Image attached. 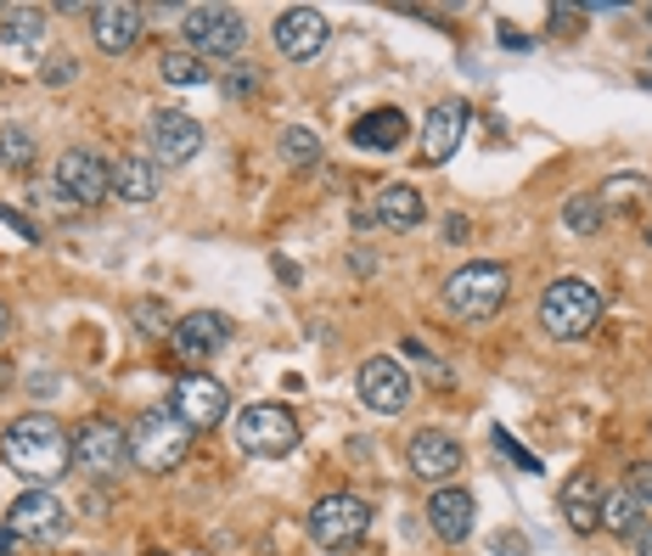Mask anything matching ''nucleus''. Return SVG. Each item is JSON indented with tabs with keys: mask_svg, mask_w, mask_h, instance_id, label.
Returning <instances> with one entry per match:
<instances>
[{
	"mask_svg": "<svg viewBox=\"0 0 652 556\" xmlns=\"http://www.w3.org/2000/svg\"><path fill=\"white\" fill-rule=\"evenodd\" d=\"M0 455H7V467L18 478H29L34 489H45V484H57L74 467V439L57 428V416L29 410V416H18V422L0 433Z\"/></svg>",
	"mask_w": 652,
	"mask_h": 556,
	"instance_id": "obj_1",
	"label": "nucleus"
},
{
	"mask_svg": "<svg viewBox=\"0 0 652 556\" xmlns=\"http://www.w3.org/2000/svg\"><path fill=\"white\" fill-rule=\"evenodd\" d=\"M40 45H45V12H34V7L0 12V52H12V57H40Z\"/></svg>",
	"mask_w": 652,
	"mask_h": 556,
	"instance_id": "obj_23",
	"label": "nucleus"
},
{
	"mask_svg": "<svg viewBox=\"0 0 652 556\" xmlns=\"http://www.w3.org/2000/svg\"><path fill=\"white\" fill-rule=\"evenodd\" d=\"M405 455H411V473L423 478V484H439V489H445V484L461 473V444H456L450 433H439V428L416 433Z\"/></svg>",
	"mask_w": 652,
	"mask_h": 556,
	"instance_id": "obj_17",
	"label": "nucleus"
},
{
	"mask_svg": "<svg viewBox=\"0 0 652 556\" xmlns=\"http://www.w3.org/2000/svg\"><path fill=\"white\" fill-rule=\"evenodd\" d=\"M192 428L180 422V416L169 410V405H158V410H147L142 422L130 428V461L135 467H147V473H175L186 455H192Z\"/></svg>",
	"mask_w": 652,
	"mask_h": 556,
	"instance_id": "obj_3",
	"label": "nucleus"
},
{
	"mask_svg": "<svg viewBox=\"0 0 652 556\" xmlns=\"http://www.w3.org/2000/svg\"><path fill=\"white\" fill-rule=\"evenodd\" d=\"M90 34H97V45L108 57H124L135 39H142V12L124 7V0H108V7L90 12Z\"/></svg>",
	"mask_w": 652,
	"mask_h": 556,
	"instance_id": "obj_20",
	"label": "nucleus"
},
{
	"mask_svg": "<svg viewBox=\"0 0 652 556\" xmlns=\"http://www.w3.org/2000/svg\"><path fill=\"white\" fill-rule=\"evenodd\" d=\"M574 18H585V7H551V23L557 29H574Z\"/></svg>",
	"mask_w": 652,
	"mask_h": 556,
	"instance_id": "obj_38",
	"label": "nucleus"
},
{
	"mask_svg": "<svg viewBox=\"0 0 652 556\" xmlns=\"http://www.w3.org/2000/svg\"><path fill=\"white\" fill-rule=\"evenodd\" d=\"M74 73H79V63H74V57H45L40 84H45V90H63V84H74Z\"/></svg>",
	"mask_w": 652,
	"mask_h": 556,
	"instance_id": "obj_31",
	"label": "nucleus"
},
{
	"mask_svg": "<svg viewBox=\"0 0 652 556\" xmlns=\"http://www.w3.org/2000/svg\"><path fill=\"white\" fill-rule=\"evenodd\" d=\"M57 185H63V192H68L79 208H97V203L113 192V169L102 163V152L74 147V152L57 158Z\"/></svg>",
	"mask_w": 652,
	"mask_h": 556,
	"instance_id": "obj_13",
	"label": "nucleus"
},
{
	"mask_svg": "<svg viewBox=\"0 0 652 556\" xmlns=\"http://www.w3.org/2000/svg\"><path fill=\"white\" fill-rule=\"evenodd\" d=\"M113 192H119L124 203H153V197H158V163H153V158H124V163L113 169Z\"/></svg>",
	"mask_w": 652,
	"mask_h": 556,
	"instance_id": "obj_24",
	"label": "nucleus"
},
{
	"mask_svg": "<svg viewBox=\"0 0 652 556\" xmlns=\"http://www.w3.org/2000/svg\"><path fill=\"white\" fill-rule=\"evenodd\" d=\"M7 529L18 540H40V545H52L68 534V506L52 495V489H23L12 500V512H7Z\"/></svg>",
	"mask_w": 652,
	"mask_h": 556,
	"instance_id": "obj_10",
	"label": "nucleus"
},
{
	"mask_svg": "<svg viewBox=\"0 0 652 556\" xmlns=\"http://www.w3.org/2000/svg\"><path fill=\"white\" fill-rule=\"evenodd\" d=\"M360 405L366 410H378V416H394L411 405V377H405V365L389 360V354H371L360 365Z\"/></svg>",
	"mask_w": 652,
	"mask_h": 556,
	"instance_id": "obj_14",
	"label": "nucleus"
},
{
	"mask_svg": "<svg viewBox=\"0 0 652 556\" xmlns=\"http://www.w3.org/2000/svg\"><path fill=\"white\" fill-rule=\"evenodd\" d=\"M641 512H647V506H641L630 489H608V495H602V518H596V529H608V534L630 540V534H641Z\"/></svg>",
	"mask_w": 652,
	"mask_h": 556,
	"instance_id": "obj_25",
	"label": "nucleus"
},
{
	"mask_svg": "<svg viewBox=\"0 0 652 556\" xmlns=\"http://www.w3.org/2000/svg\"><path fill=\"white\" fill-rule=\"evenodd\" d=\"M270 39H276V52H282L288 63H310V57L326 52L333 23H326V12H315V7H288L270 23Z\"/></svg>",
	"mask_w": 652,
	"mask_h": 556,
	"instance_id": "obj_11",
	"label": "nucleus"
},
{
	"mask_svg": "<svg viewBox=\"0 0 652 556\" xmlns=\"http://www.w3.org/2000/svg\"><path fill=\"white\" fill-rule=\"evenodd\" d=\"M203 152V124L180 107H164L153 118V163H192Z\"/></svg>",
	"mask_w": 652,
	"mask_h": 556,
	"instance_id": "obj_16",
	"label": "nucleus"
},
{
	"mask_svg": "<svg viewBox=\"0 0 652 556\" xmlns=\"http://www.w3.org/2000/svg\"><path fill=\"white\" fill-rule=\"evenodd\" d=\"M563 225H569V230H580V237H596V230L608 225V208H602V197H596V192H574V197L563 203Z\"/></svg>",
	"mask_w": 652,
	"mask_h": 556,
	"instance_id": "obj_26",
	"label": "nucleus"
},
{
	"mask_svg": "<svg viewBox=\"0 0 652 556\" xmlns=\"http://www.w3.org/2000/svg\"><path fill=\"white\" fill-rule=\"evenodd\" d=\"M130 320H135V332H147V338L175 332V320H169V309H164L158 298H135V304H130Z\"/></svg>",
	"mask_w": 652,
	"mask_h": 556,
	"instance_id": "obj_30",
	"label": "nucleus"
},
{
	"mask_svg": "<svg viewBox=\"0 0 652 556\" xmlns=\"http://www.w3.org/2000/svg\"><path fill=\"white\" fill-rule=\"evenodd\" d=\"M57 388H63V377H52V371H40V377L29 383V394H34V399H52Z\"/></svg>",
	"mask_w": 652,
	"mask_h": 556,
	"instance_id": "obj_36",
	"label": "nucleus"
},
{
	"mask_svg": "<svg viewBox=\"0 0 652 556\" xmlns=\"http://www.w3.org/2000/svg\"><path fill=\"white\" fill-rule=\"evenodd\" d=\"M524 534H495V556H524Z\"/></svg>",
	"mask_w": 652,
	"mask_h": 556,
	"instance_id": "obj_37",
	"label": "nucleus"
},
{
	"mask_svg": "<svg viewBox=\"0 0 652 556\" xmlns=\"http://www.w3.org/2000/svg\"><path fill=\"white\" fill-rule=\"evenodd\" d=\"M602 495H608V489L596 484V473H569V484H563V518H569L574 534H591V529H596Z\"/></svg>",
	"mask_w": 652,
	"mask_h": 556,
	"instance_id": "obj_22",
	"label": "nucleus"
},
{
	"mask_svg": "<svg viewBox=\"0 0 652 556\" xmlns=\"http://www.w3.org/2000/svg\"><path fill=\"white\" fill-rule=\"evenodd\" d=\"M0 219H7V225L18 230V237H23V242H40V230H34V225H29V219H23V214L12 208V203H0Z\"/></svg>",
	"mask_w": 652,
	"mask_h": 556,
	"instance_id": "obj_35",
	"label": "nucleus"
},
{
	"mask_svg": "<svg viewBox=\"0 0 652 556\" xmlns=\"http://www.w3.org/2000/svg\"><path fill=\"white\" fill-rule=\"evenodd\" d=\"M180 39L192 57H237L248 45V23L231 7H186L180 12Z\"/></svg>",
	"mask_w": 652,
	"mask_h": 556,
	"instance_id": "obj_6",
	"label": "nucleus"
},
{
	"mask_svg": "<svg viewBox=\"0 0 652 556\" xmlns=\"http://www.w3.org/2000/svg\"><path fill=\"white\" fill-rule=\"evenodd\" d=\"M169 410H175L192 433H203V428H214L220 416L231 410V394H225L220 377H209V371H186V377L169 388Z\"/></svg>",
	"mask_w": 652,
	"mask_h": 556,
	"instance_id": "obj_9",
	"label": "nucleus"
},
{
	"mask_svg": "<svg viewBox=\"0 0 652 556\" xmlns=\"http://www.w3.org/2000/svg\"><path fill=\"white\" fill-rule=\"evenodd\" d=\"M371 214H378V225H389V230H416V225L428 219V203H423V192H416V185L394 180V185H383V192H378Z\"/></svg>",
	"mask_w": 652,
	"mask_h": 556,
	"instance_id": "obj_21",
	"label": "nucleus"
},
{
	"mask_svg": "<svg viewBox=\"0 0 652 556\" xmlns=\"http://www.w3.org/2000/svg\"><path fill=\"white\" fill-rule=\"evenodd\" d=\"M220 84H225V97H254V90H259V73H254V63H237Z\"/></svg>",
	"mask_w": 652,
	"mask_h": 556,
	"instance_id": "obj_32",
	"label": "nucleus"
},
{
	"mask_svg": "<svg viewBox=\"0 0 652 556\" xmlns=\"http://www.w3.org/2000/svg\"><path fill=\"white\" fill-rule=\"evenodd\" d=\"M445 237H450V242H468V219L450 214V219H445Z\"/></svg>",
	"mask_w": 652,
	"mask_h": 556,
	"instance_id": "obj_39",
	"label": "nucleus"
},
{
	"mask_svg": "<svg viewBox=\"0 0 652 556\" xmlns=\"http://www.w3.org/2000/svg\"><path fill=\"white\" fill-rule=\"evenodd\" d=\"M636 556H652V523H647V529L636 534Z\"/></svg>",
	"mask_w": 652,
	"mask_h": 556,
	"instance_id": "obj_40",
	"label": "nucleus"
},
{
	"mask_svg": "<svg viewBox=\"0 0 652 556\" xmlns=\"http://www.w3.org/2000/svg\"><path fill=\"white\" fill-rule=\"evenodd\" d=\"M468 124H473V107L468 102H439L434 113H428V124H423V163H450L456 152H461V141H468Z\"/></svg>",
	"mask_w": 652,
	"mask_h": 556,
	"instance_id": "obj_15",
	"label": "nucleus"
},
{
	"mask_svg": "<svg viewBox=\"0 0 652 556\" xmlns=\"http://www.w3.org/2000/svg\"><path fill=\"white\" fill-rule=\"evenodd\" d=\"M473 518H479V500L468 495V489H434V500H428V523H434V534L445 540V545H461L473 534Z\"/></svg>",
	"mask_w": 652,
	"mask_h": 556,
	"instance_id": "obj_18",
	"label": "nucleus"
},
{
	"mask_svg": "<svg viewBox=\"0 0 652 556\" xmlns=\"http://www.w3.org/2000/svg\"><path fill=\"white\" fill-rule=\"evenodd\" d=\"M282 158H288V169H315L321 163V135L315 129H282Z\"/></svg>",
	"mask_w": 652,
	"mask_h": 556,
	"instance_id": "obj_27",
	"label": "nucleus"
},
{
	"mask_svg": "<svg viewBox=\"0 0 652 556\" xmlns=\"http://www.w3.org/2000/svg\"><path fill=\"white\" fill-rule=\"evenodd\" d=\"M12 540H18V534H12L7 523H0V556H7V551H12Z\"/></svg>",
	"mask_w": 652,
	"mask_h": 556,
	"instance_id": "obj_41",
	"label": "nucleus"
},
{
	"mask_svg": "<svg viewBox=\"0 0 652 556\" xmlns=\"http://www.w3.org/2000/svg\"><path fill=\"white\" fill-rule=\"evenodd\" d=\"M647 248H652V219H647Z\"/></svg>",
	"mask_w": 652,
	"mask_h": 556,
	"instance_id": "obj_44",
	"label": "nucleus"
},
{
	"mask_svg": "<svg viewBox=\"0 0 652 556\" xmlns=\"http://www.w3.org/2000/svg\"><path fill=\"white\" fill-rule=\"evenodd\" d=\"M0 163H7V169H29V163H34V135H29L23 124L0 129Z\"/></svg>",
	"mask_w": 652,
	"mask_h": 556,
	"instance_id": "obj_29",
	"label": "nucleus"
},
{
	"mask_svg": "<svg viewBox=\"0 0 652 556\" xmlns=\"http://www.w3.org/2000/svg\"><path fill=\"white\" fill-rule=\"evenodd\" d=\"M158 73H164V84H209V68L192 52H164L158 57Z\"/></svg>",
	"mask_w": 652,
	"mask_h": 556,
	"instance_id": "obj_28",
	"label": "nucleus"
},
{
	"mask_svg": "<svg viewBox=\"0 0 652 556\" xmlns=\"http://www.w3.org/2000/svg\"><path fill=\"white\" fill-rule=\"evenodd\" d=\"M405 135H411V124H405L400 107H371L366 118L349 124V141H355L360 152H400Z\"/></svg>",
	"mask_w": 652,
	"mask_h": 556,
	"instance_id": "obj_19",
	"label": "nucleus"
},
{
	"mask_svg": "<svg viewBox=\"0 0 652 556\" xmlns=\"http://www.w3.org/2000/svg\"><path fill=\"white\" fill-rule=\"evenodd\" d=\"M237 450H248V455H265V461H276V455H293L299 450V439H304V428H299V416L288 410V405H248V410H237Z\"/></svg>",
	"mask_w": 652,
	"mask_h": 556,
	"instance_id": "obj_5",
	"label": "nucleus"
},
{
	"mask_svg": "<svg viewBox=\"0 0 652 556\" xmlns=\"http://www.w3.org/2000/svg\"><path fill=\"white\" fill-rule=\"evenodd\" d=\"M506 298H512V275H506V264H490V259L461 264L450 282H445V304H450V315H461V320H484V315H495Z\"/></svg>",
	"mask_w": 652,
	"mask_h": 556,
	"instance_id": "obj_4",
	"label": "nucleus"
},
{
	"mask_svg": "<svg viewBox=\"0 0 652 556\" xmlns=\"http://www.w3.org/2000/svg\"><path fill=\"white\" fill-rule=\"evenodd\" d=\"M602 304H608V298H602L596 282H585V275H563V282H551V287L540 293L535 320H540L546 338L574 343V338H585L596 320H602Z\"/></svg>",
	"mask_w": 652,
	"mask_h": 556,
	"instance_id": "obj_2",
	"label": "nucleus"
},
{
	"mask_svg": "<svg viewBox=\"0 0 652 556\" xmlns=\"http://www.w3.org/2000/svg\"><path fill=\"white\" fill-rule=\"evenodd\" d=\"M366 529H371V506H366L360 495H349V489L321 495V500L310 506V540H315L321 551H349V545L366 540Z\"/></svg>",
	"mask_w": 652,
	"mask_h": 556,
	"instance_id": "obj_7",
	"label": "nucleus"
},
{
	"mask_svg": "<svg viewBox=\"0 0 652 556\" xmlns=\"http://www.w3.org/2000/svg\"><path fill=\"white\" fill-rule=\"evenodd\" d=\"M74 467L90 478H119L130 467V428L108 422V416H90L74 433Z\"/></svg>",
	"mask_w": 652,
	"mask_h": 556,
	"instance_id": "obj_8",
	"label": "nucleus"
},
{
	"mask_svg": "<svg viewBox=\"0 0 652 556\" xmlns=\"http://www.w3.org/2000/svg\"><path fill=\"white\" fill-rule=\"evenodd\" d=\"M169 343H175V354H180L186 365H203V360H214V354L231 343V320H225L220 309H192V315L175 320Z\"/></svg>",
	"mask_w": 652,
	"mask_h": 556,
	"instance_id": "obj_12",
	"label": "nucleus"
},
{
	"mask_svg": "<svg viewBox=\"0 0 652 556\" xmlns=\"http://www.w3.org/2000/svg\"><path fill=\"white\" fill-rule=\"evenodd\" d=\"M7 332H12V309H7V304H0V338H7Z\"/></svg>",
	"mask_w": 652,
	"mask_h": 556,
	"instance_id": "obj_43",
	"label": "nucleus"
},
{
	"mask_svg": "<svg viewBox=\"0 0 652 556\" xmlns=\"http://www.w3.org/2000/svg\"><path fill=\"white\" fill-rule=\"evenodd\" d=\"M495 450H501V455H512V461H518L524 473H540V461H535V455H529V450H524L518 439H512L506 428H495Z\"/></svg>",
	"mask_w": 652,
	"mask_h": 556,
	"instance_id": "obj_33",
	"label": "nucleus"
},
{
	"mask_svg": "<svg viewBox=\"0 0 652 556\" xmlns=\"http://www.w3.org/2000/svg\"><path fill=\"white\" fill-rule=\"evenodd\" d=\"M7 388H12V365H7V360H0V394H7Z\"/></svg>",
	"mask_w": 652,
	"mask_h": 556,
	"instance_id": "obj_42",
	"label": "nucleus"
},
{
	"mask_svg": "<svg viewBox=\"0 0 652 556\" xmlns=\"http://www.w3.org/2000/svg\"><path fill=\"white\" fill-rule=\"evenodd\" d=\"M625 489H630L641 506H652V461H636V467H630V478H625Z\"/></svg>",
	"mask_w": 652,
	"mask_h": 556,
	"instance_id": "obj_34",
	"label": "nucleus"
}]
</instances>
